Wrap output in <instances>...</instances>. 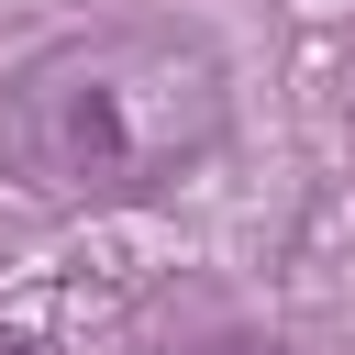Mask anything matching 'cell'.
<instances>
[{
	"mask_svg": "<svg viewBox=\"0 0 355 355\" xmlns=\"http://www.w3.org/2000/svg\"><path fill=\"white\" fill-rule=\"evenodd\" d=\"M344 78H355V44H344Z\"/></svg>",
	"mask_w": 355,
	"mask_h": 355,
	"instance_id": "4",
	"label": "cell"
},
{
	"mask_svg": "<svg viewBox=\"0 0 355 355\" xmlns=\"http://www.w3.org/2000/svg\"><path fill=\"white\" fill-rule=\"evenodd\" d=\"M0 355H33V344H0Z\"/></svg>",
	"mask_w": 355,
	"mask_h": 355,
	"instance_id": "3",
	"label": "cell"
},
{
	"mask_svg": "<svg viewBox=\"0 0 355 355\" xmlns=\"http://www.w3.org/2000/svg\"><path fill=\"white\" fill-rule=\"evenodd\" d=\"M133 355H300L277 322L233 311L222 288H155L133 311Z\"/></svg>",
	"mask_w": 355,
	"mask_h": 355,
	"instance_id": "2",
	"label": "cell"
},
{
	"mask_svg": "<svg viewBox=\"0 0 355 355\" xmlns=\"http://www.w3.org/2000/svg\"><path fill=\"white\" fill-rule=\"evenodd\" d=\"M233 144V55L178 11H100L11 55L0 155L67 211H166Z\"/></svg>",
	"mask_w": 355,
	"mask_h": 355,
	"instance_id": "1",
	"label": "cell"
}]
</instances>
